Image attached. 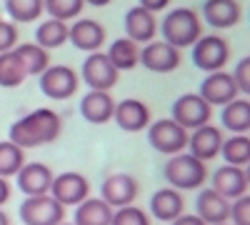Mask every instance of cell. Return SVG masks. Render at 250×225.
I'll return each instance as SVG.
<instances>
[{
	"label": "cell",
	"instance_id": "cell-1",
	"mask_svg": "<svg viewBox=\"0 0 250 225\" xmlns=\"http://www.w3.org/2000/svg\"><path fill=\"white\" fill-rule=\"evenodd\" d=\"M60 133H62L60 115L50 108H38L13 123L8 140L28 150V148H40V145H48V143H55Z\"/></svg>",
	"mask_w": 250,
	"mask_h": 225
},
{
	"label": "cell",
	"instance_id": "cell-2",
	"mask_svg": "<svg viewBox=\"0 0 250 225\" xmlns=\"http://www.w3.org/2000/svg\"><path fill=\"white\" fill-rule=\"evenodd\" d=\"M160 33L163 40L170 43L173 48L183 50V48H193L195 40L203 35V23L200 15L193 8H175L163 18L160 23Z\"/></svg>",
	"mask_w": 250,
	"mask_h": 225
},
{
	"label": "cell",
	"instance_id": "cell-3",
	"mask_svg": "<svg viewBox=\"0 0 250 225\" xmlns=\"http://www.w3.org/2000/svg\"><path fill=\"white\" fill-rule=\"evenodd\" d=\"M163 175H165V180L170 183V188H175V190H198L208 180L205 163L198 160L190 153L170 155V160L165 163Z\"/></svg>",
	"mask_w": 250,
	"mask_h": 225
},
{
	"label": "cell",
	"instance_id": "cell-4",
	"mask_svg": "<svg viewBox=\"0 0 250 225\" xmlns=\"http://www.w3.org/2000/svg\"><path fill=\"white\" fill-rule=\"evenodd\" d=\"M188 133L183 125L173 118H163V120H155L148 125V143L155 153H163V155H178L188 148Z\"/></svg>",
	"mask_w": 250,
	"mask_h": 225
},
{
	"label": "cell",
	"instance_id": "cell-5",
	"mask_svg": "<svg viewBox=\"0 0 250 225\" xmlns=\"http://www.w3.org/2000/svg\"><path fill=\"white\" fill-rule=\"evenodd\" d=\"M230 60V45L220 35H200L193 45V65L203 73L223 70L225 63Z\"/></svg>",
	"mask_w": 250,
	"mask_h": 225
},
{
	"label": "cell",
	"instance_id": "cell-6",
	"mask_svg": "<svg viewBox=\"0 0 250 225\" xmlns=\"http://www.w3.org/2000/svg\"><path fill=\"white\" fill-rule=\"evenodd\" d=\"M20 220L25 225H58L65 220V205L48 195H30L20 203Z\"/></svg>",
	"mask_w": 250,
	"mask_h": 225
},
{
	"label": "cell",
	"instance_id": "cell-7",
	"mask_svg": "<svg viewBox=\"0 0 250 225\" xmlns=\"http://www.w3.org/2000/svg\"><path fill=\"white\" fill-rule=\"evenodd\" d=\"M80 78L90 90H103V93H110L118 80L120 73L115 70V65L108 60L105 53H90L85 60H83V68H80Z\"/></svg>",
	"mask_w": 250,
	"mask_h": 225
},
{
	"label": "cell",
	"instance_id": "cell-8",
	"mask_svg": "<svg viewBox=\"0 0 250 225\" xmlns=\"http://www.w3.org/2000/svg\"><path fill=\"white\" fill-rule=\"evenodd\" d=\"M173 120L178 125H183L188 133L200 128V125H208L213 118V105H208L205 100L198 95V93H185L180 95L175 103H173V110H170Z\"/></svg>",
	"mask_w": 250,
	"mask_h": 225
},
{
	"label": "cell",
	"instance_id": "cell-9",
	"mask_svg": "<svg viewBox=\"0 0 250 225\" xmlns=\"http://www.w3.org/2000/svg\"><path fill=\"white\" fill-rule=\"evenodd\" d=\"M40 93L50 100H68L78 93V73L68 65H48L45 73H40Z\"/></svg>",
	"mask_w": 250,
	"mask_h": 225
},
{
	"label": "cell",
	"instance_id": "cell-10",
	"mask_svg": "<svg viewBox=\"0 0 250 225\" xmlns=\"http://www.w3.org/2000/svg\"><path fill=\"white\" fill-rule=\"evenodd\" d=\"M50 195L65 208H75L80 205L85 198H90V183L85 175H80L75 170L68 173H60L53 178V185H50Z\"/></svg>",
	"mask_w": 250,
	"mask_h": 225
},
{
	"label": "cell",
	"instance_id": "cell-11",
	"mask_svg": "<svg viewBox=\"0 0 250 225\" xmlns=\"http://www.w3.org/2000/svg\"><path fill=\"white\" fill-rule=\"evenodd\" d=\"M138 193H140V183L130 173H113L103 180V185H100V198L105 200L113 210L133 205Z\"/></svg>",
	"mask_w": 250,
	"mask_h": 225
},
{
	"label": "cell",
	"instance_id": "cell-12",
	"mask_svg": "<svg viewBox=\"0 0 250 225\" xmlns=\"http://www.w3.org/2000/svg\"><path fill=\"white\" fill-rule=\"evenodd\" d=\"M140 65L160 75L173 73L180 68V50L165 40H150V43H145V48H140Z\"/></svg>",
	"mask_w": 250,
	"mask_h": 225
},
{
	"label": "cell",
	"instance_id": "cell-13",
	"mask_svg": "<svg viewBox=\"0 0 250 225\" xmlns=\"http://www.w3.org/2000/svg\"><path fill=\"white\" fill-rule=\"evenodd\" d=\"M198 95L205 100L208 105H213V108L218 105V108H223V105L230 103V100H235L240 93H238V88H235V80H233L230 73L215 70V73H208V78L200 83Z\"/></svg>",
	"mask_w": 250,
	"mask_h": 225
},
{
	"label": "cell",
	"instance_id": "cell-14",
	"mask_svg": "<svg viewBox=\"0 0 250 225\" xmlns=\"http://www.w3.org/2000/svg\"><path fill=\"white\" fill-rule=\"evenodd\" d=\"M113 120L125 133H140L150 125V108L138 98H125L120 103H115Z\"/></svg>",
	"mask_w": 250,
	"mask_h": 225
},
{
	"label": "cell",
	"instance_id": "cell-15",
	"mask_svg": "<svg viewBox=\"0 0 250 225\" xmlns=\"http://www.w3.org/2000/svg\"><path fill=\"white\" fill-rule=\"evenodd\" d=\"M105 28H103L98 20L93 18H80L75 20L73 25H68V40L83 53H95L103 48V43H105Z\"/></svg>",
	"mask_w": 250,
	"mask_h": 225
},
{
	"label": "cell",
	"instance_id": "cell-16",
	"mask_svg": "<svg viewBox=\"0 0 250 225\" xmlns=\"http://www.w3.org/2000/svg\"><path fill=\"white\" fill-rule=\"evenodd\" d=\"M18 188L25 198L30 195H48L55 173L45 165V163H25L23 168L18 170Z\"/></svg>",
	"mask_w": 250,
	"mask_h": 225
},
{
	"label": "cell",
	"instance_id": "cell-17",
	"mask_svg": "<svg viewBox=\"0 0 250 225\" xmlns=\"http://www.w3.org/2000/svg\"><path fill=\"white\" fill-rule=\"evenodd\" d=\"M223 130L215 128V125H200L195 130H190L188 135V148H190V155H195L198 160H213L215 155H220V148H223Z\"/></svg>",
	"mask_w": 250,
	"mask_h": 225
},
{
	"label": "cell",
	"instance_id": "cell-18",
	"mask_svg": "<svg viewBox=\"0 0 250 225\" xmlns=\"http://www.w3.org/2000/svg\"><path fill=\"white\" fill-rule=\"evenodd\" d=\"M195 215L205 223V225H220L230 220V200L223 198L220 193H215L213 188H205L198 193L195 200Z\"/></svg>",
	"mask_w": 250,
	"mask_h": 225
},
{
	"label": "cell",
	"instance_id": "cell-19",
	"mask_svg": "<svg viewBox=\"0 0 250 225\" xmlns=\"http://www.w3.org/2000/svg\"><path fill=\"white\" fill-rule=\"evenodd\" d=\"M113 113H115V100L110 93L90 90L80 100V115L88 123H93V125H105V123H110Z\"/></svg>",
	"mask_w": 250,
	"mask_h": 225
},
{
	"label": "cell",
	"instance_id": "cell-20",
	"mask_svg": "<svg viewBox=\"0 0 250 225\" xmlns=\"http://www.w3.org/2000/svg\"><path fill=\"white\" fill-rule=\"evenodd\" d=\"M125 33H128L125 38L135 40L138 45L150 43V40L155 38V33H158V20H155V13L145 10V8H140V5L130 8L128 13H125Z\"/></svg>",
	"mask_w": 250,
	"mask_h": 225
},
{
	"label": "cell",
	"instance_id": "cell-21",
	"mask_svg": "<svg viewBox=\"0 0 250 225\" xmlns=\"http://www.w3.org/2000/svg\"><path fill=\"white\" fill-rule=\"evenodd\" d=\"M203 20L215 30H228L238 25L240 5L238 0H205L203 3Z\"/></svg>",
	"mask_w": 250,
	"mask_h": 225
},
{
	"label": "cell",
	"instance_id": "cell-22",
	"mask_svg": "<svg viewBox=\"0 0 250 225\" xmlns=\"http://www.w3.org/2000/svg\"><path fill=\"white\" fill-rule=\"evenodd\" d=\"M248 178H245V168L238 165H223L213 173V190L220 193L228 200H235L240 195L248 193Z\"/></svg>",
	"mask_w": 250,
	"mask_h": 225
},
{
	"label": "cell",
	"instance_id": "cell-23",
	"mask_svg": "<svg viewBox=\"0 0 250 225\" xmlns=\"http://www.w3.org/2000/svg\"><path fill=\"white\" fill-rule=\"evenodd\" d=\"M150 213L163 220V223H173L178 215L185 213V200L183 193L175 188H160L158 193H153L150 198Z\"/></svg>",
	"mask_w": 250,
	"mask_h": 225
},
{
	"label": "cell",
	"instance_id": "cell-24",
	"mask_svg": "<svg viewBox=\"0 0 250 225\" xmlns=\"http://www.w3.org/2000/svg\"><path fill=\"white\" fill-rule=\"evenodd\" d=\"M75 225H110L113 220V208L103 198H85L75 205Z\"/></svg>",
	"mask_w": 250,
	"mask_h": 225
},
{
	"label": "cell",
	"instance_id": "cell-25",
	"mask_svg": "<svg viewBox=\"0 0 250 225\" xmlns=\"http://www.w3.org/2000/svg\"><path fill=\"white\" fill-rule=\"evenodd\" d=\"M220 123L225 130H230L235 135L250 133V100L248 98H235L228 105H223Z\"/></svg>",
	"mask_w": 250,
	"mask_h": 225
},
{
	"label": "cell",
	"instance_id": "cell-26",
	"mask_svg": "<svg viewBox=\"0 0 250 225\" xmlns=\"http://www.w3.org/2000/svg\"><path fill=\"white\" fill-rule=\"evenodd\" d=\"M108 60L115 65L118 73H125V70H133L135 65H140V45L130 38H118L110 43L108 48Z\"/></svg>",
	"mask_w": 250,
	"mask_h": 225
},
{
	"label": "cell",
	"instance_id": "cell-27",
	"mask_svg": "<svg viewBox=\"0 0 250 225\" xmlns=\"http://www.w3.org/2000/svg\"><path fill=\"white\" fill-rule=\"evenodd\" d=\"M35 43L40 48H45L48 53L65 45L68 43V23H62V20H55V18H48L43 23L38 25L35 30Z\"/></svg>",
	"mask_w": 250,
	"mask_h": 225
},
{
	"label": "cell",
	"instance_id": "cell-28",
	"mask_svg": "<svg viewBox=\"0 0 250 225\" xmlns=\"http://www.w3.org/2000/svg\"><path fill=\"white\" fill-rule=\"evenodd\" d=\"M13 50L20 58V63H23L28 75H40V73H45L48 65H50V53L45 48H40L38 43H20Z\"/></svg>",
	"mask_w": 250,
	"mask_h": 225
},
{
	"label": "cell",
	"instance_id": "cell-29",
	"mask_svg": "<svg viewBox=\"0 0 250 225\" xmlns=\"http://www.w3.org/2000/svg\"><path fill=\"white\" fill-rule=\"evenodd\" d=\"M220 155L225 158V165L245 168L250 163V135L240 133V135H233V138H225Z\"/></svg>",
	"mask_w": 250,
	"mask_h": 225
},
{
	"label": "cell",
	"instance_id": "cell-30",
	"mask_svg": "<svg viewBox=\"0 0 250 225\" xmlns=\"http://www.w3.org/2000/svg\"><path fill=\"white\" fill-rule=\"evenodd\" d=\"M25 68L20 63V58L15 55V50L0 53V88H18L25 83Z\"/></svg>",
	"mask_w": 250,
	"mask_h": 225
},
{
	"label": "cell",
	"instance_id": "cell-31",
	"mask_svg": "<svg viewBox=\"0 0 250 225\" xmlns=\"http://www.w3.org/2000/svg\"><path fill=\"white\" fill-rule=\"evenodd\" d=\"M5 13L10 20L18 23H35V20L45 13L43 0H5Z\"/></svg>",
	"mask_w": 250,
	"mask_h": 225
},
{
	"label": "cell",
	"instance_id": "cell-32",
	"mask_svg": "<svg viewBox=\"0 0 250 225\" xmlns=\"http://www.w3.org/2000/svg\"><path fill=\"white\" fill-rule=\"evenodd\" d=\"M23 165H25V150L15 145L13 140H0V178L18 175Z\"/></svg>",
	"mask_w": 250,
	"mask_h": 225
},
{
	"label": "cell",
	"instance_id": "cell-33",
	"mask_svg": "<svg viewBox=\"0 0 250 225\" xmlns=\"http://www.w3.org/2000/svg\"><path fill=\"white\" fill-rule=\"evenodd\" d=\"M43 3H45V13L55 20H62V23L78 18L83 8H85L83 0H43Z\"/></svg>",
	"mask_w": 250,
	"mask_h": 225
},
{
	"label": "cell",
	"instance_id": "cell-34",
	"mask_svg": "<svg viewBox=\"0 0 250 225\" xmlns=\"http://www.w3.org/2000/svg\"><path fill=\"white\" fill-rule=\"evenodd\" d=\"M110 225H150V218H148V213H145L143 208L125 205V208L113 210Z\"/></svg>",
	"mask_w": 250,
	"mask_h": 225
},
{
	"label": "cell",
	"instance_id": "cell-35",
	"mask_svg": "<svg viewBox=\"0 0 250 225\" xmlns=\"http://www.w3.org/2000/svg\"><path fill=\"white\" fill-rule=\"evenodd\" d=\"M230 220L233 225H250V195H240L230 200Z\"/></svg>",
	"mask_w": 250,
	"mask_h": 225
},
{
	"label": "cell",
	"instance_id": "cell-36",
	"mask_svg": "<svg viewBox=\"0 0 250 225\" xmlns=\"http://www.w3.org/2000/svg\"><path fill=\"white\" fill-rule=\"evenodd\" d=\"M230 75H233V80H235L238 93L250 95V55L240 58V63L235 65V70H233Z\"/></svg>",
	"mask_w": 250,
	"mask_h": 225
},
{
	"label": "cell",
	"instance_id": "cell-37",
	"mask_svg": "<svg viewBox=\"0 0 250 225\" xmlns=\"http://www.w3.org/2000/svg\"><path fill=\"white\" fill-rule=\"evenodd\" d=\"M18 45V25L13 20H0V53H8Z\"/></svg>",
	"mask_w": 250,
	"mask_h": 225
},
{
	"label": "cell",
	"instance_id": "cell-38",
	"mask_svg": "<svg viewBox=\"0 0 250 225\" xmlns=\"http://www.w3.org/2000/svg\"><path fill=\"white\" fill-rule=\"evenodd\" d=\"M138 5L150 10V13H160V10H165L170 5V0H138Z\"/></svg>",
	"mask_w": 250,
	"mask_h": 225
},
{
	"label": "cell",
	"instance_id": "cell-39",
	"mask_svg": "<svg viewBox=\"0 0 250 225\" xmlns=\"http://www.w3.org/2000/svg\"><path fill=\"white\" fill-rule=\"evenodd\" d=\"M170 225H205L198 215H188V213H183V215H178Z\"/></svg>",
	"mask_w": 250,
	"mask_h": 225
},
{
	"label": "cell",
	"instance_id": "cell-40",
	"mask_svg": "<svg viewBox=\"0 0 250 225\" xmlns=\"http://www.w3.org/2000/svg\"><path fill=\"white\" fill-rule=\"evenodd\" d=\"M10 200V183L8 178H0V205H5Z\"/></svg>",
	"mask_w": 250,
	"mask_h": 225
},
{
	"label": "cell",
	"instance_id": "cell-41",
	"mask_svg": "<svg viewBox=\"0 0 250 225\" xmlns=\"http://www.w3.org/2000/svg\"><path fill=\"white\" fill-rule=\"evenodd\" d=\"M83 3L95 5V8H105V5H110V3H113V0H83Z\"/></svg>",
	"mask_w": 250,
	"mask_h": 225
},
{
	"label": "cell",
	"instance_id": "cell-42",
	"mask_svg": "<svg viewBox=\"0 0 250 225\" xmlns=\"http://www.w3.org/2000/svg\"><path fill=\"white\" fill-rule=\"evenodd\" d=\"M0 225H10V218H8V213H3V210H0Z\"/></svg>",
	"mask_w": 250,
	"mask_h": 225
},
{
	"label": "cell",
	"instance_id": "cell-43",
	"mask_svg": "<svg viewBox=\"0 0 250 225\" xmlns=\"http://www.w3.org/2000/svg\"><path fill=\"white\" fill-rule=\"evenodd\" d=\"M245 178H248V185H250V163L245 165Z\"/></svg>",
	"mask_w": 250,
	"mask_h": 225
},
{
	"label": "cell",
	"instance_id": "cell-44",
	"mask_svg": "<svg viewBox=\"0 0 250 225\" xmlns=\"http://www.w3.org/2000/svg\"><path fill=\"white\" fill-rule=\"evenodd\" d=\"M58 225H75V223H65V220H62V223H58Z\"/></svg>",
	"mask_w": 250,
	"mask_h": 225
},
{
	"label": "cell",
	"instance_id": "cell-45",
	"mask_svg": "<svg viewBox=\"0 0 250 225\" xmlns=\"http://www.w3.org/2000/svg\"><path fill=\"white\" fill-rule=\"evenodd\" d=\"M220 225H230V223H220Z\"/></svg>",
	"mask_w": 250,
	"mask_h": 225
}]
</instances>
